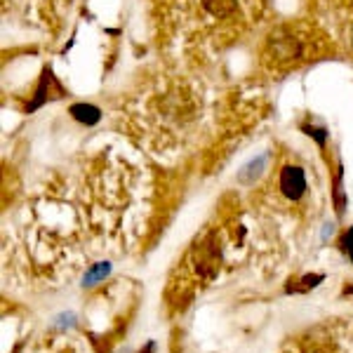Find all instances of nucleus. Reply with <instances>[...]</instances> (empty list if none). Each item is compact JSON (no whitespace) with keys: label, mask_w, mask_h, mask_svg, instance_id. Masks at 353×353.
I'll return each mask as SVG.
<instances>
[{"label":"nucleus","mask_w":353,"mask_h":353,"mask_svg":"<svg viewBox=\"0 0 353 353\" xmlns=\"http://www.w3.org/2000/svg\"><path fill=\"white\" fill-rule=\"evenodd\" d=\"M264 163H266V156L254 158V161L250 163L241 174H238V181H243V184H250V174H254V179H257V176L264 172Z\"/></svg>","instance_id":"obj_4"},{"label":"nucleus","mask_w":353,"mask_h":353,"mask_svg":"<svg viewBox=\"0 0 353 353\" xmlns=\"http://www.w3.org/2000/svg\"><path fill=\"white\" fill-rule=\"evenodd\" d=\"M278 186H281L283 196H285L288 201H299L306 191L304 170L297 168V165H288V168H283L281 179H278Z\"/></svg>","instance_id":"obj_1"},{"label":"nucleus","mask_w":353,"mask_h":353,"mask_svg":"<svg viewBox=\"0 0 353 353\" xmlns=\"http://www.w3.org/2000/svg\"><path fill=\"white\" fill-rule=\"evenodd\" d=\"M201 5L212 19H231L238 12V0H201Z\"/></svg>","instance_id":"obj_2"},{"label":"nucleus","mask_w":353,"mask_h":353,"mask_svg":"<svg viewBox=\"0 0 353 353\" xmlns=\"http://www.w3.org/2000/svg\"><path fill=\"white\" fill-rule=\"evenodd\" d=\"M141 353H153V344H149V346H146V349L141 351Z\"/></svg>","instance_id":"obj_6"},{"label":"nucleus","mask_w":353,"mask_h":353,"mask_svg":"<svg viewBox=\"0 0 353 353\" xmlns=\"http://www.w3.org/2000/svg\"><path fill=\"white\" fill-rule=\"evenodd\" d=\"M344 250L351 254V259H353V229L344 236Z\"/></svg>","instance_id":"obj_5"},{"label":"nucleus","mask_w":353,"mask_h":353,"mask_svg":"<svg viewBox=\"0 0 353 353\" xmlns=\"http://www.w3.org/2000/svg\"><path fill=\"white\" fill-rule=\"evenodd\" d=\"M111 271V264H106V261H101V264H94L92 269H90L88 273H85V285H97V283H101L106 276H109Z\"/></svg>","instance_id":"obj_3"}]
</instances>
